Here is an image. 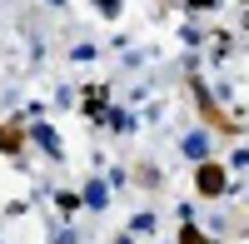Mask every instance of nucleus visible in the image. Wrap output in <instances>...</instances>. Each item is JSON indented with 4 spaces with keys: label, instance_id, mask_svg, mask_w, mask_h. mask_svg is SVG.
Instances as JSON below:
<instances>
[{
    "label": "nucleus",
    "instance_id": "obj_1",
    "mask_svg": "<svg viewBox=\"0 0 249 244\" xmlns=\"http://www.w3.org/2000/svg\"><path fill=\"white\" fill-rule=\"evenodd\" d=\"M184 155H190V159H204V155H210V139H204V135H184Z\"/></svg>",
    "mask_w": 249,
    "mask_h": 244
},
{
    "label": "nucleus",
    "instance_id": "obj_2",
    "mask_svg": "<svg viewBox=\"0 0 249 244\" xmlns=\"http://www.w3.org/2000/svg\"><path fill=\"white\" fill-rule=\"evenodd\" d=\"M50 5H60V0H50Z\"/></svg>",
    "mask_w": 249,
    "mask_h": 244
}]
</instances>
